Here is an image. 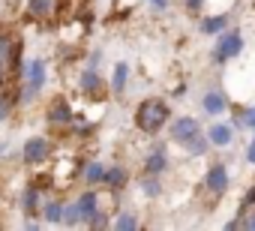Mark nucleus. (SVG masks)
I'll use <instances>...</instances> for the list:
<instances>
[{
  "instance_id": "nucleus-1",
  "label": "nucleus",
  "mask_w": 255,
  "mask_h": 231,
  "mask_svg": "<svg viewBox=\"0 0 255 231\" xmlns=\"http://www.w3.org/2000/svg\"><path fill=\"white\" fill-rule=\"evenodd\" d=\"M168 105L162 102V99H144L138 108H135V126L141 129V132H147V135H153V132H159L165 123H168Z\"/></svg>"
},
{
  "instance_id": "nucleus-2",
  "label": "nucleus",
  "mask_w": 255,
  "mask_h": 231,
  "mask_svg": "<svg viewBox=\"0 0 255 231\" xmlns=\"http://www.w3.org/2000/svg\"><path fill=\"white\" fill-rule=\"evenodd\" d=\"M240 51H243V33L240 30H222L216 36V45H213V60L216 63H228Z\"/></svg>"
},
{
  "instance_id": "nucleus-3",
  "label": "nucleus",
  "mask_w": 255,
  "mask_h": 231,
  "mask_svg": "<svg viewBox=\"0 0 255 231\" xmlns=\"http://www.w3.org/2000/svg\"><path fill=\"white\" fill-rule=\"evenodd\" d=\"M45 84V60L24 63V99H36Z\"/></svg>"
},
{
  "instance_id": "nucleus-4",
  "label": "nucleus",
  "mask_w": 255,
  "mask_h": 231,
  "mask_svg": "<svg viewBox=\"0 0 255 231\" xmlns=\"http://www.w3.org/2000/svg\"><path fill=\"white\" fill-rule=\"evenodd\" d=\"M228 183H231V177H228V165H225V162H213V165L207 168L204 189H207L213 198H222V195L228 192Z\"/></svg>"
},
{
  "instance_id": "nucleus-5",
  "label": "nucleus",
  "mask_w": 255,
  "mask_h": 231,
  "mask_svg": "<svg viewBox=\"0 0 255 231\" xmlns=\"http://www.w3.org/2000/svg\"><path fill=\"white\" fill-rule=\"evenodd\" d=\"M48 153H51V141L42 138V135H33V138L24 141L21 159H24V165H42V162L48 159Z\"/></svg>"
},
{
  "instance_id": "nucleus-6",
  "label": "nucleus",
  "mask_w": 255,
  "mask_h": 231,
  "mask_svg": "<svg viewBox=\"0 0 255 231\" xmlns=\"http://www.w3.org/2000/svg\"><path fill=\"white\" fill-rule=\"evenodd\" d=\"M195 132H198V120L195 117H177L171 123V141H177V144H186Z\"/></svg>"
},
{
  "instance_id": "nucleus-7",
  "label": "nucleus",
  "mask_w": 255,
  "mask_h": 231,
  "mask_svg": "<svg viewBox=\"0 0 255 231\" xmlns=\"http://www.w3.org/2000/svg\"><path fill=\"white\" fill-rule=\"evenodd\" d=\"M102 90H105V84H102L99 72H96L93 66H87V69L81 72V93L90 96V99H96V96H102Z\"/></svg>"
},
{
  "instance_id": "nucleus-8",
  "label": "nucleus",
  "mask_w": 255,
  "mask_h": 231,
  "mask_svg": "<svg viewBox=\"0 0 255 231\" xmlns=\"http://www.w3.org/2000/svg\"><path fill=\"white\" fill-rule=\"evenodd\" d=\"M48 120H51L54 126H69V123H72V108H69V102L54 99L51 108H48Z\"/></svg>"
},
{
  "instance_id": "nucleus-9",
  "label": "nucleus",
  "mask_w": 255,
  "mask_h": 231,
  "mask_svg": "<svg viewBox=\"0 0 255 231\" xmlns=\"http://www.w3.org/2000/svg\"><path fill=\"white\" fill-rule=\"evenodd\" d=\"M201 108H204L207 114H213V117H219V114L228 108V99H225L222 90H207L204 99H201Z\"/></svg>"
},
{
  "instance_id": "nucleus-10",
  "label": "nucleus",
  "mask_w": 255,
  "mask_h": 231,
  "mask_svg": "<svg viewBox=\"0 0 255 231\" xmlns=\"http://www.w3.org/2000/svg\"><path fill=\"white\" fill-rule=\"evenodd\" d=\"M168 168V153H165V147H156V150H150L147 156H144V174H162Z\"/></svg>"
},
{
  "instance_id": "nucleus-11",
  "label": "nucleus",
  "mask_w": 255,
  "mask_h": 231,
  "mask_svg": "<svg viewBox=\"0 0 255 231\" xmlns=\"http://www.w3.org/2000/svg\"><path fill=\"white\" fill-rule=\"evenodd\" d=\"M78 207H81V216H84V222H90L99 210H102V204H99V192L96 189H87L81 198H78Z\"/></svg>"
},
{
  "instance_id": "nucleus-12",
  "label": "nucleus",
  "mask_w": 255,
  "mask_h": 231,
  "mask_svg": "<svg viewBox=\"0 0 255 231\" xmlns=\"http://www.w3.org/2000/svg\"><path fill=\"white\" fill-rule=\"evenodd\" d=\"M126 180H129V171H126L123 165H111L108 171H105V186H108V192H120L123 186H126Z\"/></svg>"
},
{
  "instance_id": "nucleus-13",
  "label": "nucleus",
  "mask_w": 255,
  "mask_h": 231,
  "mask_svg": "<svg viewBox=\"0 0 255 231\" xmlns=\"http://www.w3.org/2000/svg\"><path fill=\"white\" fill-rule=\"evenodd\" d=\"M207 138H210L213 147H228L231 138H234V129H231L228 123H213V126L207 129Z\"/></svg>"
},
{
  "instance_id": "nucleus-14",
  "label": "nucleus",
  "mask_w": 255,
  "mask_h": 231,
  "mask_svg": "<svg viewBox=\"0 0 255 231\" xmlns=\"http://www.w3.org/2000/svg\"><path fill=\"white\" fill-rule=\"evenodd\" d=\"M51 9H54V0H30L27 3V18L42 21V18L51 15Z\"/></svg>"
},
{
  "instance_id": "nucleus-15",
  "label": "nucleus",
  "mask_w": 255,
  "mask_h": 231,
  "mask_svg": "<svg viewBox=\"0 0 255 231\" xmlns=\"http://www.w3.org/2000/svg\"><path fill=\"white\" fill-rule=\"evenodd\" d=\"M105 171H108V168H105L102 162H96V159H93V162H87V165H81V177H84L90 186L102 183V180H105Z\"/></svg>"
},
{
  "instance_id": "nucleus-16",
  "label": "nucleus",
  "mask_w": 255,
  "mask_h": 231,
  "mask_svg": "<svg viewBox=\"0 0 255 231\" xmlns=\"http://www.w3.org/2000/svg\"><path fill=\"white\" fill-rule=\"evenodd\" d=\"M126 81H129V66H126V63H117V66H114V75H111V93H114V96H123Z\"/></svg>"
},
{
  "instance_id": "nucleus-17",
  "label": "nucleus",
  "mask_w": 255,
  "mask_h": 231,
  "mask_svg": "<svg viewBox=\"0 0 255 231\" xmlns=\"http://www.w3.org/2000/svg\"><path fill=\"white\" fill-rule=\"evenodd\" d=\"M228 27V15L225 12H219V15H207L204 21H201V33H222Z\"/></svg>"
},
{
  "instance_id": "nucleus-18",
  "label": "nucleus",
  "mask_w": 255,
  "mask_h": 231,
  "mask_svg": "<svg viewBox=\"0 0 255 231\" xmlns=\"http://www.w3.org/2000/svg\"><path fill=\"white\" fill-rule=\"evenodd\" d=\"M183 147H186V150H189L192 156H204V153H207V147H213V144H210V138H207V135L195 132V135H192V138H189V141H186Z\"/></svg>"
},
{
  "instance_id": "nucleus-19",
  "label": "nucleus",
  "mask_w": 255,
  "mask_h": 231,
  "mask_svg": "<svg viewBox=\"0 0 255 231\" xmlns=\"http://www.w3.org/2000/svg\"><path fill=\"white\" fill-rule=\"evenodd\" d=\"M24 213L33 219V216H39V189L36 186H27L24 189Z\"/></svg>"
},
{
  "instance_id": "nucleus-20",
  "label": "nucleus",
  "mask_w": 255,
  "mask_h": 231,
  "mask_svg": "<svg viewBox=\"0 0 255 231\" xmlns=\"http://www.w3.org/2000/svg\"><path fill=\"white\" fill-rule=\"evenodd\" d=\"M63 207H66V204H60V201H48V204L42 207V216H45V222H51V225H60V222H63Z\"/></svg>"
},
{
  "instance_id": "nucleus-21",
  "label": "nucleus",
  "mask_w": 255,
  "mask_h": 231,
  "mask_svg": "<svg viewBox=\"0 0 255 231\" xmlns=\"http://www.w3.org/2000/svg\"><path fill=\"white\" fill-rule=\"evenodd\" d=\"M111 225H114L117 231H135V228H138V216H135V213H117Z\"/></svg>"
},
{
  "instance_id": "nucleus-22",
  "label": "nucleus",
  "mask_w": 255,
  "mask_h": 231,
  "mask_svg": "<svg viewBox=\"0 0 255 231\" xmlns=\"http://www.w3.org/2000/svg\"><path fill=\"white\" fill-rule=\"evenodd\" d=\"M141 192H144L147 198H156V195L162 192V183H159V174H144V177H141Z\"/></svg>"
},
{
  "instance_id": "nucleus-23",
  "label": "nucleus",
  "mask_w": 255,
  "mask_h": 231,
  "mask_svg": "<svg viewBox=\"0 0 255 231\" xmlns=\"http://www.w3.org/2000/svg\"><path fill=\"white\" fill-rule=\"evenodd\" d=\"M237 126L243 129H255V105H246V108H237Z\"/></svg>"
},
{
  "instance_id": "nucleus-24",
  "label": "nucleus",
  "mask_w": 255,
  "mask_h": 231,
  "mask_svg": "<svg viewBox=\"0 0 255 231\" xmlns=\"http://www.w3.org/2000/svg\"><path fill=\"white\" fill-rule=\"evenodd\" d=\"M81 222H84V216H81L78 201H75V204H66V207H63V225H81Z\"/></svg>"
},
{
  "instance_id": "nucleus-25",
  "label": "nucleus",
  "mask_w": 255,
  "mask_h": 231,
  "mask_svg": "<svg viewBox=\"0 0 255 231\" xmlns=\"http://www.w3.org/2000/svg\"><path fill=\"white\" fill-rule=\"evenodd\" d=\"M87 225H90V228H108V225H111V219H108V210H99V213H96V216H93Z\"/></svg>"
},
{
  "instance_id": "nucleus-26",
  "label": "nucleus",
  "mask_w": 255,
  "mask_h": 231,
  "mask_svg": "<svg viewBox=\"0 0 255 231\" xmlns=\"http://www.w3.org/2000/svg\"><path fill=\"white\" fill-rule=\"evenodd\" d=\"M9 108H12V99L0 93V123H3V120L9 117Z\"/></svg>"
},
{
  "instance_id": "nucleus-27",
  "label": "nucleus",
  "mask_w": 255,
  "mask_h": 231,
  "mask_svg": "<svg viewBox=\"0 0 255 231\" xmlns=\"http://www.w3.org/2000/svg\"><path fill=\"white\" fill-rule=\"evenodd\" d=\"M249 207H255V183L246 189V195H243V210H249Z\"/></svg>"
},
{
  "instance_id": "nucleus-28",
  "label": "nucleus",
  "mask_w": 255,
  "mask_h": 231,
  "mask_svg": "<svg viewBox=\"0 0 255 231\" xmlns=\"http://www.w3.org/2000/svg\"><path fill=\"white\" fill-rule=\"evenodd\" d=\"M204 3H207V0H183V6H186L189 12H201V9H204Z\"/></svg>"
},
{
  "instance_id": "nucleus-29",
  "label": "nucleus",
  "mask_w": 255,
  "mask_h": 231,
  "mask_svg": "<svg viewBox=\"0 0 255 231\" xmlns=\"http://www.w3.org/2000/svg\"><path fill=\"white\" fill-rule=\"evenodd\" d=\"M243 228H252V231H255V207H249V210L243 213Z\"/></svg>"
},
{
  "instance_id": "nucleus-30",
  "label": "nucleus",
  "mask_w": 255,
  "mask_h": 231,
  "mask_svg": "<svg viewBox=\"0 0 255 231\" xmlns=\"http://www.w3.org/2000/svg\"><path fill=\"white\" fill-rule=\"evenodd\" d=\"M246 162H249V165H255V138H252V144L246 147Z\"/></svg>"
},
{
  "instance_id": "nucleus-31",
  "label": "nucleus",
  "mask_w": 255,
  "mask_h": 231,
  "mask_svg": "<svg viewBox=\"0 0 255 231\" xmlns=\"http://www.w3.org/2000/svg\"><path fill=\"white\" fill-rule=\"evenodd\" d=\"M150 3H153L156 9H165V6H168V0H150Z\"/></svg>"
},
{
  "instance_id": "nucleus-32",
  "label": "nucleus",
  "mask_w": 255,
  "mask_h": 231,
  "mask_svg": "<svg viewBox=\"0 0 255 231\" xmlns=\"http://www.w3.org/2000/svg\"><path fill=\"white\" fill-rule=\"evenodd\" d=\"M0 81H3V60H0Z\"/></svg>"
},
{
  "instance_id": "nucleus-33",
  "label": "nucleus",
  "mask_w": 255,
  "mask_h": 231,
  "mask_svg": "<svg viewBox=\"0 0 255 231\" xmlns=\"http://www.w3.org/2000/svg\"><path fill=\"white\" fill-rule=\"evenodd\" d=\"M252 135H255V129H252Z\"/></svg>"
}]
</instances>
